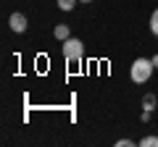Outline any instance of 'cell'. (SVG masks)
Returning <instances> with one entry per match:
<instances>
[{
    "mask_svg": "<svg viewBox=\"0 0 158 147\" xmlns=\"http://www.w3.org/2000/svg\"><path fill=\"white\" fill-rule=\"evenodd\" d=\"M153 71H156L153 61H148V58H137V61L132 63V68H129V76H132L135 84H145V81L153 76Z\"/></svg>",
    "mask_w": 158,
    "mask_h": 147,
    "instance_id": "1",
    "label": "cell"
},
{
    "mask_svg": "<svg viewBox=\"0 0 158 147\" xmlns=\"http://www.w3.org/2000/svg\"><path fill=\"white\" fill-rule=\"evenodd\" d=\"M82 55H85V45H82L77 37L63 40V58H66L69 63H79V61H82Z\"/></svg>",
    "mask_w": 158,
    "mask_h": 147,
    "instance_id": "2",
    "label": "cell"
},
{
    "mask_svg": "<svg viewBox=\"0 0 158 147\" xmlns=\"http://www.w3.org/2000/svg\"><path fill=\"white\" fill-rule=\"evenodd\" d=\"M8 26L13 29V32L16 34H21V32H27V16H24V13H11V18H8Z\"/></svg>",
    "mask_w": 158,
    "mask_h": 147,
    "instance_id": "3",
    "label": "cell"
},
{
    "mask_svg": "<svg viewBox=\"0 0 158 147\" xmlns=\"http://www.w3.org/2000/svg\"><path fill=\"white\" fill-rule=\"evenodd\" d=\"M53 34H56V40L63 42V40H69V37H71V29H69L66 24H58V26L53 29Z\"/></svg>",
    "mask_w": 158,
    "mask_h": 147,
    "instance_id": "4",
    "label": "cell"
},
{
    "mask_svg": "<svg viewBox=\"0 0 158 147\" xmlns=\"http://www.w3.org/2000/svg\"><path fill=\"white\" fill-rule=\"evenodd\" d=\"M156 95H153V92H148L145 97H142V110H156Z\"/></svg>",
    "mask_w": 158,
    "mask_h": 147,
    "instance_id": "5",
    "label": "cell"
},
{
    "mask_svg": "<svg viewBox=\"0 0 158 147\" xmlns=\"http://www.w3.org/2000/svg\"><path fill=\"white\" fill-rule=\"evenodd\" d=\"M140 147H158V137H142L140 139Z\"/></svg>",
    "mask_w": 158,
    "mask_h": 147,
    "instance_id": "6",
    "label": "cell"
},
{
    "mask_svg": "<svg viewBox=\"0 0 158 147\" xmlns=\"http://www.w3.org/2000/svg\"><path fill=\"white\" fill-rule=\"evenodd\" d=\"M77 3H79V0H58V8H61V11H71Z\"/></svg>",
    "mask_w": 158,
    "mask_h": 147,
    "instance_id": "7",
    "label": "cell"
},
{
    "mask_svg": "<svg viewBox=\"0 0 158 147\" xmlns=\"http://www.w3.org/2000/svg\"><path fill=\"white\" fill-rule=\"evenodd\" d=\"M150 32L158 37V8L153 11V16H150Z\"/></svg>",
    "mask_w": 158,
    "mask_h": 147,
    "instance_id": "8",
    "label": "cell"
},
{
    "mask_svg": "<svg viewBox=\"0 0 158 147\" xmlns=\"http://www.w3.org/2000/svg\"><path fill=\"white\" fill-rule=\"evenodd\" d=\"M132 145H135L132 139H118V142H116V147H132Z\"/></svg>",
    "mask_w": 158,
    "mask_h": 147,
    "instance_id": "9",
    "label": "cell"
},
{
    "mask_svg": "<svg viewBox=\"0 0 158 147\" xmlns=\"http://www.w3.org/2000/svg\"><path fill=\"white\" fill-rule=\"evenodd\" d=\"M150 61H153V66H156V68H158V55H153V58H150Z\"/></svg>",
    "mask_w": 158,
    "mask_h": 147,
    "instance_id": "10",
    "label": "cell"
},
{
    "mask_svg": "<svg viewBox=\"0 0 158 147\" xmlns=\"http://www.w3.org/2000/svg\"><path fill=\"white\" fill-rule=\"evenodd\" d=\"M79 3H92V0H79Z\"/></svg>",
    "mask_w": 158,
    "mask_h": 147,
    "instance_id": "11",
    "label": "cell"
}]
</instances>
